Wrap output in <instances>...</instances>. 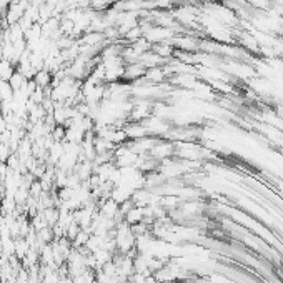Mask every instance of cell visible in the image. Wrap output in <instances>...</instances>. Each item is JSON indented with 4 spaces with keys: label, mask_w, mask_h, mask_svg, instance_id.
Masks as SVG:
<instances>
[{
    "label": "cell",
    "mask_w": 283,
    "mask_h": 283,
    "mask_svg": "<svg viewBox=\"0 0 283 283\" xmlns=\"http://www.w3.org/2000/svg\"><path fill=\"white\" fill-rule=\"evenodd\" d=\"M2 50H3V44H2V40H0V59H2Z\"/></svg>",
    "instance_id": "4fadbf2b"
},
{
    "label": "cell",
    "mask_w": 283,
    "mask_h": 283,
    "mask_svg": "<svg viewBox=\"0 0 283 283\" xmlns=\"http://www.w3.org/2000/svg\"><path fill=\"white\" fill-rule=\"evenodd\" d=\"M9 38L10 42H17V40H22V38H25V30L22 29L20 24H14L9 27Z\"/></svg>",
    "instance_id": "9c48e42d"
},
{
    "label": "cell",
    "mask_w": 283,
    "mask_h": 283,
    "mask_svg": "<svg viewBox=\"0 0 283 283\" xmlns=\"http://www.w3.org/2000/svg\"><path fill=\"white\" fill-rule=\"evenodd\" d=\"M14 99V88L10 87L9 82L0 80V102L3 100H12Z\"/></svg>",
    "instance_id": "30bf717a"
},
{
    "label": "cell",
    "mask_w": 283,
    "mask_h": 283,
    "mask_svg": "<svg viewBox=\"0 0 283 283\" xmlns=\"http://www.w3.org/2000/svg\"><path fill=\"white\" fill-rule=\"evenodd\" d=\"M25 82H27V79H25L24 75H22L20 72H17V70H15V73H14L12 77H10V80H9V83H10V87L14 88V92L20 90V88L25 85Z\"/></svg>",
    "instance_id": "8fae6325"
},
{
    "label": "cell",
    "mask_w": 283,
    "mask_h": 283,
    "mask_svg": "<svg viewBox=\"0 0 283 283\" xmlns=\"http://www.w3.org/2000/svg\"><path fill=\"white\" fill-rule=\"evenodd\" d=\"M147 68L143 67L140 62H135V64H127L125 65V73H123V82L133 83L137 80H140L145 77Z\"/></svg>",
    "instance_id": "7a4b0ae2"
},
{
    "label": "cell",
    "mask_w": 283,
    "mask_h": 283,
    "mask_svg": "<svg viewBox=\"0 0 283 283\" xmlns=\"http://www.w3.org/2000/svg\"><path fill=\"white\" fill-rule=\"evenodd\" d=\"M143 79L153 85H162L168 82V73H166L165 67H153V68H147Z\"/></svg>",
    "instance_id": "3957f363"
},
{
    "label": "cell",
    "mask_w": 283,
    "mask_h": 283,
    "mask_svg": "<svg viewBox=\"0 0 283 283\" xmlns=\"http://www.w3.org/2000/svg\"><path fill=\"white\" fill-rule=\"evenodd\" d=\"M152 50L157 55H160L164 60H170L173 59V53H175V49L172 47L170 42H162V44H155L152 45Z\"/></svg>",
    "instance_id": "5b68a950"
},
{
    "label": "cell",
    "mask_w": 283,
    "mask_h": 283,
    "mask_svg": "<svg viewBox=\"0 0 283 283\" xmlns=\"http://www.w3.org/2000/svg\"><path fill=\"white\" fill-rule=\"evenodd\" d=\"M130 49L133 50V53L137 57H140L143 55L145 52H149V50H152V44H150L149 40H147L145 37H142V38H138L137 42H133V44H130Z\"/></svg>",
    "instance_id": "ba28073f"
},
{
    "label": "cell",
    "mask_w": 283,
    "mask_h": 283,
    "mask_svg": "<svg viewBox=\"0 0 283 283\" xmlns=\"http://www.w3.org/2000/svg\"><path fill=\"white\" fill-rule=\"evenodd\" d=\"M7 129H9V122H7V118L0 114V133H3Z\"/></svg>",
    "instance_id": "7c38bea8"
},
{
    "label": "cell",
    "mask_w": 283,
    "mask_h": 283,
    "mask_svg": "<svg viewBox=\"0 0 283 283\" xmlns=\"http://www.w3.org/2000/svg\"><path fill=\"white\" fill-rule=\"evenodd\" d=\"M175 155V143L165 140V138H158V142L153 145V149L149 152V157L153 158L155 162H164L166 158H172Z\"/></svg>",
    "instance_id": "6da1fadb"
},
{
    "label": "cell",
    "mask_w": 283,
    "mask_h": 283,
    "mask_svg": "<svg viewBox=\"0 0 283 283\" xmlns=\"http://www.w3.org/2000/svg\"><path fill=\"white\" fill-rule=\"evenodd\" d=\"M52 79H53V75L49 70H45V68L44 70H38L35 73V77H33L38 88H49L50 83H52Z\"/></svg>",
    "instance_id": "52a82bcc"
},
{
    "label": "cell",
    "mask_w": 283,
    "mask_h": 283,
    "mask_svg": "<svg viewBox=\"0 0 283 283\" xmlns=\"http://www.w3.org/2000/svg\"><path fill=\"white\" fill-rule=\"evenodd\" d=\"M15 65L12 62L5 60V59H0V80H5V82H9L10 77L15 73Z\"/></svg>",
    "instance_id": "8992f818"
},
{
    "label": "cell",
    "mask_w": 283,
    "mask_h": 283,
    "mask_svg": "<svg viewBox=\"0 0 283 283\" xmlns=\"http://www.w3.org/2000/svg\"><path fill=\"white\" fill-rule=\"evenodd\" d=\"M123 130H125L129 142L138 140V138H142L147 135V130H145V127L142 125V122H130L129 120V122L125 123V127H123Z\"/></svg>",
    "instance_id": "277c9868"
}]
</instances>
